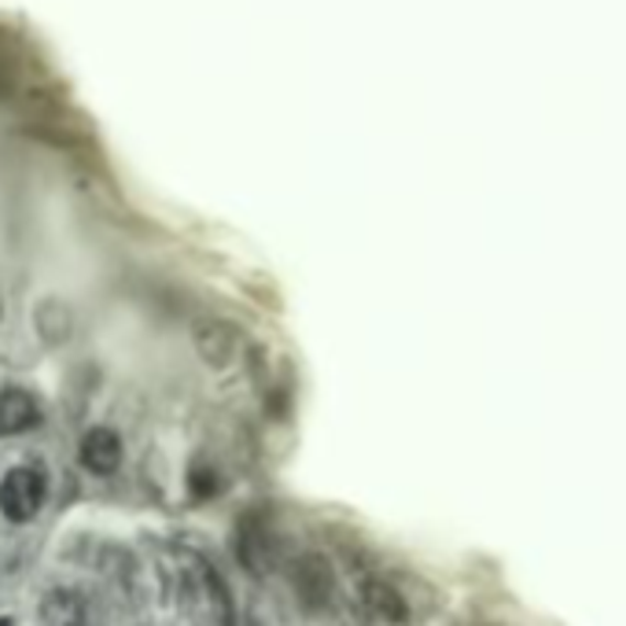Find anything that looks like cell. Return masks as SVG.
<instances>
[{"instance_id": "obj_5", "label": "cell", "mask_w": 626, "mask_h": 626, "mask_svg": "<svg viewBox=\"0 0 626 626\" xmlns=\"http://www.w3.org/2000/svg\"><path fill=\"white\" fill-rule=\"evenodd\" d=\"M37 420H41V409H37V402L26 395V391L12 387V391H4V395H0V439L37 428Z\"/></svg>"}, {"instance_id": "obj_6", "label": "cell", "mask_w": 626, "mask_h": 626, "mask_svg": "<svg viewBox=\"0 0 626 626\" xmlns=\"http://www.w3.org/2000/svg\"><path fill=\"white\" fill-rule=\"evenodd\" d=\"M362 601H365V608L376 615V619L395 623V626L409 623V604L402 601V593L391 586V582H384V579H365Z\"/></svg>"}, {"instance_id": "obj_3", "label": "cell", "mask_w": 626, "mask_h": 626, "mask_svg": "<svg viewBox=\"0 0 626 626\" xmlns=\"http://www.w3.org/2000/svg\"><path fill=\"white\" fill-rule=\"evenodd\" d=\"M81 469L92 475H114L122 464V439L111 428H92L85 431V439L78 446Z\"/></svg>"}, {"instance_id": "obj_10", "label": "cell", "mask_w": 626, "mask_h": 626, "mask_svg": "<svg viewBox=\"0 0 626 626\" xmlns=\"http://www.w3.org/2000/svg\"><path fill=\"white\" fill-rule=\"evenodd\" d=\"M0 626H12V619H8V615H4V619H0Z\"/></svg>"}, {"instance_id": "obj_9", "label": "cell", "mask_w": 626, "mask_h": 626, "mask_svg": "<svg viewBox=\"0 0 626 626\" xmlns=\"http://www.w3.org/2000/svg\"><path fill=\"white\" fill-rule=\"evenodd\" d=\"M188 491H193L196 502H207V497H215L218 494L215 469H207V464H193V472H188Z\"/></svg>"}, {"instance_id": "obj_4", "label": "cell", "mask_w": 626, "mask_h": 626, "mask_svg": "<svg viewBox=\"0 0 626 626\" xmlns=\"http://www.w3.org/2000/svg\"><path fill=\"white\" fill-rule=\"evenodd\" d=\"M237 347H240L237 328L226 321H204L196 328V350L210 365H229L237 358Z\"/></svg>"}, {"instance_id": "obj_7", "label": "cell", "mask_w": 626, "mask_h": 626, "mask_svg": "<svg viewBox=\"0 0 626 626\" xmlns=\"http://www.w3.org/2000/svg\"><path fill=\"white\" fill-rule=\"evenodd\" d=\"M237 553L251 571H262V560L270 553V538H265V527L259 516H248L237 527Z\"/></svg>"}, {"instance_id": "obj_2", "label": "cell", "mask_w": 626, "mask_h": 626, "mask_svg": "<svg viewBox=\"0 0 626 626\" xmlns=\"http://www.w3.org/2000/svg\"><path fill=\"white\" fill-rule=\"evenodd\" d=\"M292 582H295V597H299L303 608H325L328 601H332V568H328L325 557H303L299 564L292 571Z\"/></svg>"}, {"instance_id": "obj_1", "label": "cell", "mask_w": 626, "mask_h": 626, "mask_svg": "<svg viewBox=\"0 0 626 626\" xmlns=\"http://www.w3.org/2000/svg\"><path fill=\"white\" fill-rule=\"evenodd\" d=\"M48 497V475L41 464L34 469H12L4 475V483H0V516L12 519V524H30L41 505H45Z\"/></svg>"}, {"instance_id": "obj_8", "label": "cell", "mask_w": 626, "mask_h": 626, "mask_svg": "<svg viewBox=\"0 0 626 626\" xmlns=\"http://www.w3.org/2000/svg\"><path fill=\"white\" fill-rule=\"evenodd\" d=\"M45 619L52 626H78L81 623V601L74 593H52L45 604Z\"/></svg>"}]
</instances>
